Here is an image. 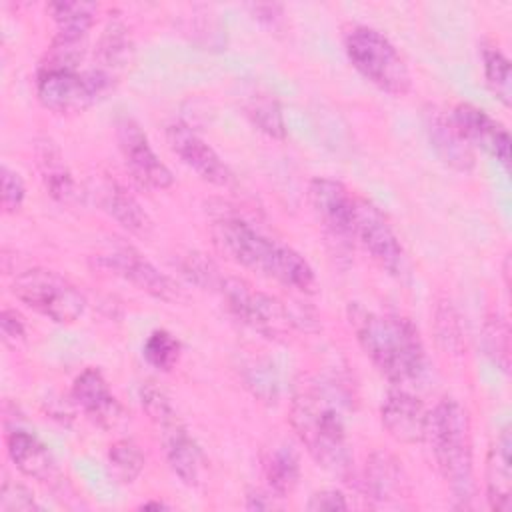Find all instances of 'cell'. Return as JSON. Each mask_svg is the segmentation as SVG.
Instances as JSON below:
<instances>
[{
    "instance_id": "18",
    "label": "cell",
    "mask_w": 512,
    "mask_h": 512,
    "mask_svg": "<svg viewBox=\"0 0 512 512\" xmlns=\"http://www.w3.org/2000/svg\"><path fill=\"white\" fill-rule=\"evenodd\" d=\"M72 398L82 412L102 428L114 426L122 418V406L110 392L100 370L84 368L72 384Z\"/></svg>"
},
{
    "instance_id": "30",
    "label": "cell",
    "mask_w": 512,
    "mask_h": 512,
    "mask_svg": "<svg viewBox=\"0 0 512 512\" xmlns=\"http://www.w3.org/2000/svg\"><path fill=\"white\" fill-rule=\"evenodd\" d=\"M142 354L150 366L168 372L180 358V342L168 330H154L146 338Z\"/></svg>"
},
{
    "instance_id": "32",
    "label": "cell",
    "mask_w": 512,
    "mask_h": 512,
    "mask_svg": "<svg viewBox=\"0 0 512 512\" xmlns=\"http://www.w3.org/2000/svg\"><path fill=\"white\" fill-rule=\"evenodd\" d=\"M180 270L182 274L194 282L196 286H202V288H218L222 276L218 274V268L214 266L212 260H208L204 254H198V252H192L188 254L182 264H180Z\"/></svg>"
},
{
    "instance_id": "29",
    "label": "cell",
    "mask_w": 512,
    "mask_h": 512,
    "mask_svg": "<svg viewBox=\"0 0 512 512\" xmlns=\"http://www.w3.org/2000/svg\"><path fill=\"white\" fill-rule=\"evenodd\" d=\"M482 62H484L482 66H484L486 84L504 106H510V100H512L510 60L498 48H486L482 52Z\"/></svg>"
},
{
    "instance_id": "4",
    "label": "cell",
    "mask_w": 512,
    "mask_h": 512,
    "mask_svg": "<svg viewBox=\"0 0 512 512\" xmlns=\"http://www.w3.org/2000/svg\"><path fill=\"white\" fill-rule=\"evenodd\" d=\"M440 476L444 478L456 508H468L474 496L472 434L464 406L454 398H442L430 412L426 438Z\"/></svg>"
},
{
    "instance_id": "36",
    "label": "cell",
    "mask_w": 512,
    "mask_h": 512,
    "mask_svg": "<svg viewBox=\"0 0 512 512\" xmlns=\"http://www.w3.org/2000/svg\"><path fill=\"white\" fill-rule=\"evenodd\" d=\"M306 508L310 512H336V510H348V502L340 490L326 488V490L314 492Z\"/></svg>"
},
{
    "instance_id": "9",
    "label": "cell",
    "mask_w": 512,
    "mask_h": 512,
    "mask_svg": "<svg viewBox=\"0 0 512 512\" xmlns=\"http://www.w3.org/2000/svg\"><path fill=\"white\" fill-rule=\"evenodd\" d=\"M216 290L236 320L266 338H282L296 326V318L284 302L254 290L240 278H222Z\"/></svg>"
},
{
    "instance_id": "15",
    "label": "cell",
    "mask_w": 512,
    "mask_h": 512,
    "mask_svg": "<svg viewBox=\"0 0 512 512\" xmlns=\"http://www.w3.org/2000/svg\"><path fill=\"white\" fill-rule=\"evenodd\" d=\"M166 140L172 152L202 180L216 186L232 184L230 168L224 164L218 152L190 126H186L184 122H172L166 128Z\"/></svg>"
},
{
    "instance_id": "25",
    "label": "cell",
    "mask_w": 512,
    "mask_h": 512,
    "mask_svg": "<svg viewBox=\"0 0 512 512\" xmlns=\"http://www.w3.org/2000/svg\"><path fill=\"white\" fill-rule=\"evenodd\" d=\"M132 54H134V44L128 28L120 20H110L98 40L96 68L110 74L112 78H118V72L130 64Z\"/></svg>"
},
{
    "instance_id": "13",
    "label": "cell",
    "mask_w": 512,
    "mask_h": 512,
    "mask_svg": "<svg viewBox=\"0 0 512 512\" xmlns=\"http://www.w3.org/2000/svg\"><path fill=\"white\" fill-rule=\"evenodd\" d=\"M310 206L324 230L338 240L354 238L356 198L340 180L318 176L308 184Z\"/></svg>"
},
{
    "instance_id": "2",
    "label": "cell",
    "mask_w": 512,
    "mask_h": 512,
    "mask_svg": "<svg viewBox=\"0 0 512 512\" xmlns=\"http://www.w3.org/2000/svg\"><path fill=\"white\" fill-rule=\"evenodd\" d=\"M210 234L216 248L236 264L298 292L312 294L316 290V274L308 260L288 244L262 234L248 220L222 214L212 220Z\"/></svg>"
},
{
    "instance_id": "17",
    "label": "cell",
    "mask_w": 512,
    "mask_h": 512,
    "mask_svg": "<svg viewBox=\"0 0 512 512\" xmlns=\"http://www.w3.org/2000/svg\"><path fill=\"white\" fill-rule=\"evenodd\" d=\"M380 420L386 432L402 444H416L426 438L428 410L420 398L402 388L388 392L380 406Z\"/></svg>"
},
{
    "instance_id": "1",
    "label": "cell",
    "mask_w": 512,
    "mask_h": 512,
    "mask_svg": "<svg viewBox=\"0 0 512 512\" xmlns=\"http://www.w3.org/2000/svg\"><path fill=\"white\" fill-rule=\"evenodd\" d=\"M350 394L338 378L306 380L290 404V424L308 454L328 472L348 478L354 458L346 432Z\"/></svg>"
},
{
    "instance_id": "16",
    "label": "cell",
    "mask_w": 512,
    "mask_h": 512,
    "mask_svg": "<svg viewBox=\"0 0 512 512\" xmlns=\"http://www.w3.org/2000/svg\"><path fill=\"white\" fill-rule=\"evenodd\" d=\"M364 490H366V498L376 508L402 506L404 500H408L412 494L408 474L402 462H398L394 454L384 450L374 452L366 460Z\"/></svg>"
},
{
    "instance_id": "35",
    "label": "cell",
    "mask_w": 512,
    "mask_h": 512,
    "mask_svg": "<svg viewBox=\"0 0 512 512\" xmlns=\"http://www.w3.org/2000/svg\"><path fill=\"white\" fill-rule=\"evenodd\" d=\"M0 330H2V340L6 346L16 348L20 342H24L26 338V326L22 316L12 310V308H2V316H0Z\"/></svg>"
},
{
    "instance_id": "21",
    "label": "cell",
    "mask_w": 512,
    "mask_h": 512,
    "mask_svg": "<svg viewBox=\"0 0 512 512\" xmlns=\"http://www.w3.org/2000/svg\"><path fill=\"white\" fill-rule=\"evenodd\" d=\"M34 156L48 194L58 202H72L78 196L76 182L64 162L58 144L52 138L42 136L34 142Z\"/></svg>"
},
{
    "instance_id": "5",
    "label": "cell",
    "mask_w": 512,
    "mask_h": 512,
    "mask_svg": "<svg viewBox=\"0 0 512 512\" xmlns=\"http://www.w3.org/2000/svg\"><path fill=\"white\" fill-rule=\"evenodd\" d=\"M140 402L158 430L168 466L186 486H196L202 478L204 456L170 398L158 386L148 382L140 388Z\"/></svg>"
},
{
    "instance_id": "33",
    "label": "cell",
    "mask_w": 512,
    "mask_h": 512,
    "mask_svg": "<svg viewBox=\"0 0 512 512\" xmlns=\"http://www.w3.org/2000/svg\"><path fill=\"white\" fill-rule=\"evenodd\" d=\"M38 504L34 500V494L20 482H12L10 478H4L0 488V510L2 512H28L36 510Z\"/></svg>"
},
{
    "instance_id": "34",
    "label": "cell",
    "mask_w": 512,
    "mask_h": 512,
    "mask_svg": "<svg viewBox=\"0 0 512 512\" xmlns=\"http://www.w3.org/2000/svg\"><path fill=\"white\" fill-rule=\"evenodd\" d=\"M0 180H2V208H4V212L14 214L22 208L24 198H26L24 180L20 178V174L16 170H12L6 164H2Z\"/></svg>"
},
{
    "instance_id": "20",
    "label": "cell",
    "mask_w": 512,
    "mask_h": 512,
    "mask_svg": "<svg viewBox=\"0 0 512 512\" xmlns=\"http://www.w3.org/2000/svg\"><path fill=\"white\" fill-rule=\"evenodd\" d=\"M6 450L14 466L30 478L48 482V480H54V476L58 474L56 460L48 450V446L28 430H22V428L10 430L6 434Z\"/></svg>"
},
{
    "instance_id": "19",
    "label": "cell",
    "mask_w": 512,
    "mask_h": 512,
    "mask_svg": "<svg viewBox=\"0 0 512 512\" xmlns=\"http://www.w3.org/2000/svg\"><path fill=\"white\" fill-rule=\"evenodd\" d=\"M486 498L492 510L508 512L512 506V436L504 426L486 456Z\"/></svg>"
},
{
    "instance_id": "6",
    "label": "cell",
    "mask_w": 512,
    "mask_h": 512,
    "mask_svg": "<svg viewBox=\"0 0 512 512\" xmlns=\"http://www.w3.org/2000/svg\"><path fill=\"white\" fill-rule=\"evenodd\" d=\"M344 50L352 66L380 90L392 96H404L410 90L412 76L406 60L376 28H350L344 36Z\"/></svg>"
},
{
    "instance_id": "27",
    "label": "cell",
    "mask_w": 512,
    "mask_h": 512,
    "mask_svg": "<svg viewBox=\"0 0 512 512\" xmlns=\"http://www.w3.org/2000/svg\"><path fill=\"white\" fill-rule=\"evenodd\" d=\"M244 114L246 118L266 136L276 138V140H284L286 138V124H284V116H282V108L276 102L274 96L264 94V92H256L252 96H248V100L244 102Z\"/></svg>"
},
{
    "instance_id": "37",
    "label": "cell",
    "mask_w": 512,
    "mask_h": 512,
    "mask_svg": "<svg viewBox=\"0 0 512 512\" xmlns=\"http://www.w3.org/2000/svg\"><path fill=\"white\" fill-rule=\"evenodd\" d=\"M278 498L270 488L268 490H250L246 494V508L248 510H270L276 508L278 504L274 502Z\"/></svg>"
},
{
    "instance_id": "24",
    "label": "cell",
    "mask_w": 512,
    "mask_h": 512,
    "mask_svg": "<svg viewBox=\"0 0 512 512\" xmlns=\"http://www.w3.org/2000/svg\"><path fill=\"white\" fill-rule=\"evenodd\" d=\"M100 206L106 210L118 224H122L132 234H148L152 220L142 208V204L118 182H104L98 190Z\"/></svg>"
},
{
    "instance_id": "14",
    "label": "cell",
    "mask_w": 512,
    "mask_h": 512,
    "mask_svg": "<svg viewBox=\"0 0 512 512\" xmlns=\"http://www.w3.org/2000/svg\"><path fill=\"white\" fill-rule=\"evenodd\" d=\"M452 126L470 148H480L502 166H510V136L508 130L482 108L462 102L448 114Z\"/></svg>"
},
{
    "instance_id": "12",
    "label": "cell",
    "mask_w": 512,
    "mask_h": 512,
    "mask_svg": "<svg viewBox=\"0 0 512 512\" xmlns=\"http://www.w3.org/2000/svg\"><path fill=\"white\" fill-rule=\"evenodd\" d=\"M354 238L370 258L388 274H398L404 266V248L388 224L386 216L368 200L356 198Z\"/></svg>"
},
{
    "instance_id": "22",
    "label": "cell",
    "mask_w": 512,
    "mask_h": 512,
    "mask_svg": "<svg viewBox=\"0 0 512 512\" xmlns=\"http://www.w3.org/2000/svg\"><path fill=\"white\" fill-rule=\"evenodd\" d=\"M426 130L430 136V142L438 156L452 168L460 172H468L474 166V152L472 148L462 140V136L452 126L450 118L440 114L438 110L426 112Z\"/></svg>"
},
{
    "instance_id": "23",
    "label": "cell",
    "mask_w": 512,
    "mask_h": 512,
    "mask_svg": "<svg viewBox=\"0 0 512 512\" xmlns=\"http://www.w3.org/2000/svg\"><path fill=\"white\" fill-rule=\"evenodd\" d=\"M262 472L278 498L290 496L300 480V458L288 442L276 440L262 452Z\"/></svg>"
},
{
    "instance_id": "3",
    "label": "cell",
    "mask_w": 512,
    "mask_h": 512,
    "mask_svg": "<svg viewBox=\"0 0 512 512\" xmlns=\"http://www.w3.org/2000/svg\"><path fill=\"white\" fill-rule=\"evenodd\" d=\"M356 340L372 364L398 386L416 382L426 368V354L416 326L392 312H374L358 304L348 310Z\"/></svg>"
},
{
    "instance_id": "31",
    "label": "cell",
    "mask_w": 512,
    "mask_h": 512,
    "mask_svg": "<svg viewBox=\"0 0 512 512\" xmlns=\"http://www.w3.org/2000/svg\"><path fill=\"white\" fill-rule=\"evenodd\" d=\"M486 354L492 358L496 366H500L504 372L510 366V330L508 322L502 316H492L484 324L482 332Z\"/></svg>"
},
{
    "instance_id": "38",
    "label": "cell",
    "mask_w": 512,
    "mask_h": 512,
    "mask_svg": "<svg viewBox=\"0 0 512 512\" xmlns=\"http://www.w3.org/2000/svg\"><path fill=\"white\" fill-rule=\"evenodd\" d=\"M142 510H150V508H154V510H162V508H168L164 502H160V500H150V502H144L142 506H140Z\"/></svg>"
},
{
    "instance_id": "11",
    "label": "cell",
    "mask_w": 512,
    "mask_h": 512,
    "mask_svg": "<svg viewBox=\"0 0 512 512\" xmlns=\"http://www.w3.org/2000/svg\"><path fill=\"white\" fill-rule=\"evenodd\" d=\"M116 140L134 180L152 190H166L174 184L170 168L158 158L146 132L134 118L120 116L116 120Z\"/></svg>"
},
{
    "instance_id": "28",
    "label": "cell",
    "mask_w": 512,
    "mask_h": 512,
    "mask_svg": "<svg viewBox=\"0 0 512 512\" xmlns=\"http://www.w3.org/2000/svg\"><path fill=\"white\" fill-rule=\"evenodd\" d=\"M144 464H146V458H144L140 446L136 442H132L130 438L116 440L108 450L110 474L122 484L134 482L140 476V472L144 470Z\"/></svg>"
},
{
    "instance_id": "7",
    "label": "cell",
    "mask_w": 512,
    "mask_h": 512,
    "mask_svg": "<svg viewBox=\"0 0 512 512\" xmlns=\"http://www.w3.org/2000/svg\"><path fill=\"white\" fill-rule=\"evenodd\" d=\"M116 78L100 68H44L36 72V96L40 104L58 114H74L94 106L112 88Z\"/></svg>"
},
{
    "instance_id": "26",
    "label": "cell",
    "mask_w": 512,
    "mask_h": 512,
    "mask_svg": "<svg viewBox=\"0 0 512 512\" xmlns=\"http://www.w3.org/2000/svg\"><path fill=\"white\" fill-rule=\"evenodd\" d=\"M46 10L56 22V36L74 40H86L98 14V6L92 2H50Z\"/></svg>"
},
{
    "instance_id": "10",
    "label": "cell",
    "mask_w": 512,
    "mask_h": 512,
    "mask_svg": "<svg viewBox=\"0 0 512 512\" xmlns=\"http://www.w3.org/2000/svg\"><path fill=\"white\" fill-rule=\"evenodd\" d=\"M94 266L102 268L114 276L124 278L126 282L134 284L138 290L164 300L172 302L180 298V288L176 282L162 274L150 260H146L136 248L126 244H114L106 250L92 256Z\"/></svg>"
},
{
    "instance_id": "8",
    "label": "cell",
    "mask_w": 512,
    "mask_h": 512,
    "mask_svg": "<svg viewBox=\"0 0 512 512\" xmlns=\"http://www.w3.org/2000/svg\"><path fill=\"white\" fill-rule=\"evenodd\" d=\"M10 290L22 304L58 324H70L86 310L84 294L68 278L48 268H28L16 274Z\"/></svg>"
}]
</instances>
